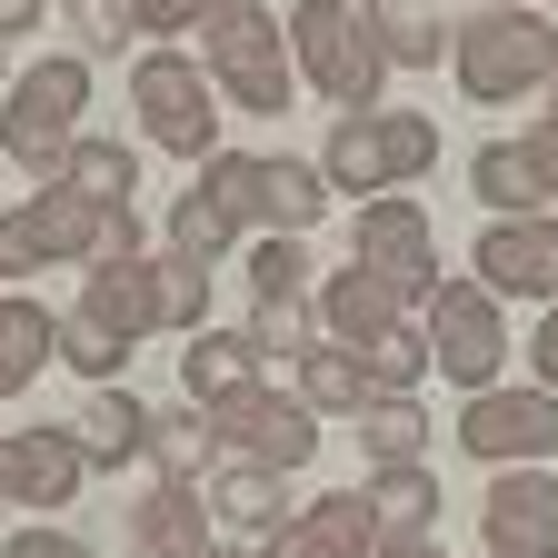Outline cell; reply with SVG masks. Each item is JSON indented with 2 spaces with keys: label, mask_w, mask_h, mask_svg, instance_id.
Masks as SVG:
<instances>
[{
  "label": "cell",
  "mask_w": 558,
  "mask_h": 558,
  "mask_svg": "<svg viewBox=\"0 0 558 558\" xmlns=\"http://www.w3.org/2000/svg\"><path fill=\"white\" fill-rule=\"evenodd\" d=\"M0 558H90V538H70V529H11V548H0Z\"/></svg>",
  "instance_id": "43"
},
{
  "label": "cell",
  "mask_w": 558,
  "mask_h": 558,
  "mask_svg": "<svg viewBox=\"0 0 558 558\" xmlns=\"http://www.w3.org/2000/svg\"><path fill=\"white\" fill-rule=\"evenodd\" d=\"M469 190H478L488 220H538V209H558V160L538 140H478Z\"/></svg>",
  "instance_id": "13"
},
{
  "label": "cell",
  "mask_w": 558,
  "mask_h": 558,
  "mask_svg": "<svg viewBox=\"0 0 558 558\" xmlns=\"http://www.w3.org/2000/svg\"><path fill=\"white\" fill-rule=\"evenodd\" d=\"M459 449L478 469H538V459H558V389H478L459 409Z\"/></svg>",
  "instance_id": "9"
},
{
  "label": "cell",
  "mask_w": 558,
  "mask_h": 558,
  "mask_svg": "<svg viewBox=\"0 0 558 558\" xmlns=\"http://www.w3.org/2000/svg\"><path fill=\"white\" fill-rule=\"evenodd\" d=\"M31 269H50V240H40L31 199H21V209H0V290H21Z\"/></svg>",
  "instance_id": "39"
},
{
  "label": "cell",
  "mask_w": 558,
  "mask_h": 558,
  "mask_svg": "<svg viewBox=\"0 0 558 558\" xmlns=\"http://www.w3.org/2000/svg\"><path fill=\"white\" fill-rule=\"evenodd\" d=\"M199 190L220 199L240 230H259V160H250V150H220V160H199Z\"/></svg>",
  "instance_id": "36"
},
{
  "label": "cell",
  "mask_w": 558,
  "mask_h": 558,
  "mask_svg": "<svg viewBox=\"0 0 558 558\" xmlns=\"http://www.w3.org/2000/svg\"><path fill=\"white\" fill-rule=\"evenodd\" d=\"M478 290L488 300H558V209H538V220H478Z\"/></svg>",
  "instance_id": "10"
},
{
  "label": "cell",
  "mask_w": 558,
  "mask_h": 558,
  "mask_svg": "<svg viewBox=\"0 0 558 558\" xmlns=\"http://www.w3.org/2000/svg\"><path fill=\"white\" fill-rule=\"evenodd\" d=\"M310 329H319V339H339V349H360V360H369V349H379L389 329H409V300L389 290L379 269H360V259H349V269H329L319 290H310Z\"/></svg>",
  "instance_id": "11"
},
{
  "label": "cell",
  "mask_w": 558,
  "mask_h": 558,
  "mask_svg": "<svg viewBox=\"0 0 558 558\" xmlns=\"http://www.w3.org/2000/svg\"><path fill=\"white\" fill-rule=\"evenodd\" d=\"M209 418H220V449H230V459H250V469H269V478H300V469L319 459V409H310L300 389H279V379H259V389L220 399Z\"/></svg>",
  "instance_id": "6"
},
{
  "label": "cell",
  "mask_w": 558,
  "mask_h": 558,
  "mask_svg": "<svg viewBox=\"0 0 558 558\" xmlns=\"http://www.w3.org/2000/svg\"><path fill=\"white\" fill-rule=\"evenodd\" d=\"M130 548H140V558H199V548H209V488H180V478L140 488Z\"/></svg>",
  "instance_id": "19"
},
{
  "label": "cell",
  "mask_w": 558,
  "mask_h": 558,
  "mask_svg": "<svg viewBox=\"0 0 558 558\" xmlns=\"http://www.w3.org/2000/svg\"><path fill=\"white\" fill-rule=\"evenodd\" d=\"M300 399H310V409H339V418H360V409L379 399V379H369V360H360V349L319 339V349H310V369H300Z\"/></svg>",
  "instance_id": "27"
},
{
  "label": "cell",
  "mask_w": 558,
  "mask_h": 558,
  "mask_svg": "<svg viewBox=\"0 0 558 558\" xmlns=\"http://www.w3.org/2000/svg\"><path fill=\"white\" fill-rule=\"evenodd\" d=\"M499 360H509L499 300H488L478 279H439V290H429V369L478 399V389H499Z\"/></svg>",
  "instance_id": "7"
},
{
  "label": "cell",
  "mask_w": 558,
  "mask_h": 558,
  "mask_svg": "<svg viewBox=\"0 0 558 558\" xmlns=\"http://www.w3.org/2000/svg\"><path fill=\"white\" fill-rule=\"evenodd\" d=\"M130 110L170 160H220V81L180 50H140L130 70Z\"/></svg>",
  "instance_id": "4"
},
{
  "label": "cell",
  "mask_w": 558,
  "mask_h": 558,
  "mask_svg": "<svg viewBox=\"0 0 558 558\" xmlns=\"http://www.w3.org/2000/svg\"><path fill=\"white\" fill-rule=\"evenodd\" d=\"M209 81H220V100L240 110H290L300 100V60H290V21L279 11H230V21H209Z\"/></svg>",
  "instance_id": "5"
},
{
  "label": "cell",
  "mask_w": 558,
  "mask_h": 558,
  "mask_svg": "<svg viewBox=\"0 0 558 558\" xmlns=\"http://www.w3.org/2000/svg\"><path fill=\"white\" fill-rule=\"evenodd\" d=\"M130 349H140V339H120V329H100V319H81V310L60 319V360L81 369L90 389H120V369H130Z\"/></svg>",
  "instance_id": "35"
},
{
  "label": "cell",
  "mask_w": 558,
  "mask_h": 558,
  "mask_svg": "<svg viewBox=\"0 0 558 558\" xmlns=\"http://www.w3.org/2000/svg\"><path fill=\"white\" fill-rule=\"evenodd\" d=\"M81 199H100V209H130V190H140V160L120 150V140H90L81 130V150H70V170H60Z\"/></svg>",
  "instance_id": "33"
},
{
  "label": "cell",
  "mask_w": 558,
  "mask_h": 558,
  "mask_svg": "<svg viewBox=\"0 0 558 558\" xmlns=\"http://www.w3.org/2000/svg\"><path fill=\"white\" fill-rule=\"evenodd\" d=\"M0 90H11V40H0Z\"/></svg>",
  "instance_id": "50"
},
{
  "label": "cell",
  "mask_w": 558,
  "mask_h": 558,
  "mask_svg": "<svg viewBox=\"0 0 558 558\" xmlns=\"http://www.w3.org/2000/svg\"><path fill=\"white\" fill-rule=\"evenodd\" d=\"M369 548H379L369 488H319V499H300V519L279 529L259 558H369Z\"/></svg>",
  "instance_id": "14"
},
{
  "label": "cell",
  "mask_w": 558,
  "mask_h": 558,
  "mask_svg": "<svg viewBox=\"0 0 558 558\" xmlns=\"http://www.w3.org/2000/svg\"><path fill=\"white\" fill-rule=\"evenodd\" d=\"M150 279H160V329H209V259L190 250H150Z\"/></svg>",
  "instance_id": "32"
},
{
  "label": "cell",
  "mask_w": 558,
  "mask_h": 558,
  "mask_svg": "<svg viewBox=\"0 0 558 558\" xmlns=\"http://www.w3.org/2000/svg\"><path fill=\"white\" fill-rule=\"evenodd\" d=\"M81 319H100L120 339H150L160 329V279H150V259H90L81 269Z\"/></svg>",
  "instance_id": "18"
},
{
  "label": "cell",
  "mask_w": 558,
  "mask_h": 558,
  "mask_svg": "<svg viewBox=\"0 0 558 558\" xmlns=\"http://www.w3.org/2000/svg\"><path fill=\"white\" fill-rule=\"evenodd\" d=\"M449 70L459 90L488 110V100H538L558 81V21H538L529 0H499V11H469L449 31Z\"/></svg>",
  "instance_id": "1"
},
{
  "label": "cell",
  "mask_w": 558,
  "mask_h": 558,
  "mask_svg": "<svg viewBox=\"0 0 558 558\" xmlns=\"http://www.w3.org/2000/svg\"><path fill=\"white\" fill-rule=\"evenodd\" d=\"M170 250H190V259H209V269H220L230 250H250V230H240L230 209H220V199H209V190L190 180V190L170 199Z\"/></svg>",
  "instance_id": "29"
},
{
  "label": "cell",
  "mask_w": 558,
  "mask_h": 558,
  "mask_svg": "<svg viewBox=\"0 0 558 558\" xmlns=\"http://www.w3.org/2000/svg\"><path fill=\"white\" fill-rule=\"evenodd\" d=\"M81 488H90V449H81V429L40 418V429L11 439V499H31V509H70Z\"/></svg>",
  "instance_id": "15"
},
{
  "label": "cell",
  "mask_w": 558,
  "mask_h": 558,
  "mask_svg": "<svg viewBox=\"0 0 558 558\" xmlns=\"http://www.w3.org/2000/svg\"><path fill=\"white\" fill-rule=\"evenodd\" d=\"M230 11H269V0H199V31H209V21H230Z\"/></svg>",
  "instance_id": "47"
},
{
  "label": "cell",
  "mask_w": 558,
  "mask_h": 558,
  "mask_svg": "<svg viewBox=\"0 0 558 558\" xmlns=\"http://www.w3.org/2000/svg\"><path fill=\"white\" fill-rule=\"evenodd\" d=\"M220 418H209L199 399L180 409H150V478H180V488H209V469H220Z\"/></svg>",
  "instance_id": "20"
},
{
  "label": "cell",
  "mask_w": 558,
  "mask_h": 558,
  "mask_svg": "<svg viewBox=\"0 0 558 558\" xmlns=\"http://www.w3.org/2000/svg\"><path fill=\"white\" fill-rule=\"evenodd\" d=\"M31 220H40V240H50V259H81V269H90V230H100V199H81L70 180H40V190H31Z\"/></svg>",
  "instance_id": "31"
},
{
  "label": "cell",
  "mask_w": 558,
  "mask_h": 558,
  "mask_svg": "<svg viewBox=\"0 0 558 558\" xmlns=\"http://www.w3.org/2000/svg\"><path fill=\"white\" fill-rule=\"evenodd\" d=\"M90 259H150V230H140V209H100Z\"/></svg>",
  "instance_id": "41"
},
{
  "label": "cell",
  "mask_w": 558,
  "mask_h": 558,
  "mask_svg": "<svg viewBox=\"0 0 558 558\" xmlns=\"http://www.w3.org/2000/svg\"><path fill=\"white\" fill-rule=\"evenodd\" d=\"M180 379H190L199 409H220V399L259 389L269 369H259V339H250V329H199V339H190V360H180Z\"/></svg>",
  "instance_id": "22"
},
{
  "label": "cell",
  "mask_w": 558,
  "mask_h": 558,
  "mask_svg": "<svg viewBox=\"0 0 558 558\" xmlns=\"http://www.w3.org/2000/svg\"><path fill=\"white\" fill-rule=\"evenodd\" d=\"M349 250H360V269H379L399 300L429 310V290H439V230H429V209H418V190L360 199V230H349Z\"/></svg>",
  "instance_id": "8"
},
{
  "label": "cell",
  "mask_w": 558,
  "mask_h": 558,
  "mask_svg": "<svg viewBox=\"0 0 558 558\" xmlns=\"http://www.w3.org/2000/svg\"><path fill=\"white\" fill-rule=\"evenodd\" d=\"M488 558H558V478L548 469H499L478 499Z\"/></svg>",
  "instance_id": "12"
},
{
  "label": "cell",
  "mask_w": 558,
  "mask_h": 558,
  "mask_svg": "<svg viewBox=\"0 0 558 558\" xmlns=\"http://www.w3.org/2000/svg\"><path fill=\"white\" fill-rule=\"evenodd\" d=\"M360 21H369V40H379L389 70H429V60H449V31H439L429 11H409V0H360Z\"/></svg>",
  "instance_id": "26"
},
{
  "label": "cell",
  "mask_w": 558,
  "mask_h": 558,
  "mask_svg": "<svg viewBox=\"0 0 558 558\" xmlns=\"http://www.w3.org/2000/svg\"><path fill=\"white\" fill-rule=\"evenodd\" d=\"M250 339H259V369H269L279 389H300V369H310L319 329H310L300 310H250Z\"/></svg>",
  "instance_id": "34"
},
{
  "label": "cell",
  "mask_w": 558,
  "mask_h": 558,
  "mask_svg": "<svg viewBox=\"0 0 558 558\" xmlns=\"http://www.w3.org/2000/svg\"><path fill=\"white\" fill-rule=\"evenodd\" d=\"M60 21H70V40H81V60H110L130 40V0H60Z\"/></svg>",
  "instance_id": "38"
},
{
  "label": "cell",
  "mask_w": 558,
  "mask_h": 558,
  "mask_svg": "<svg viewBox=\"0 0 558 558\" xmlns=\"http://www.w3.org/2000/svg\"><path fill=\"white\" fill-rule=\"evenodd\" d=\"M130 31H150V40L170 50L180 31H199V0H130Z\"/></svg>",
  "instance_id": "42"
},
{
  "label": "cell",
  "mask_w": 558,
  "mask_h": 558,
  "mask_svg": "<svg viewBox=\"0 0 558 558\" xmlns=\"http://www.w3.org/2000/svg\"><path fill=\"white\" fill-rule=\"evenodd\" d=\"M310 290H319V269H310V250L269 230V240L250 250V310H310Z\"/></svg>",
  "instance_id": "28"
},
{
  "label": "cell",
  "mask_w": 558,
  "mask_h": 558,
  "mask_svg": "<svg viewBox=\"0 0 558 558\" xmlns=\"http://www.w3.org/2000/svg\"><path fill=\"white\" fill-rule=\"evenodd\" d=\"M81 449H90V469H130V459H150V399H130V389H90Z\"/></svg>",
  "instance_id": "25"
},
{
  "label": "cell",
  "mask_w": 558,
  "mask_h": 558,
  "mask_svg": "<svg viewBox=\"0 0 558 558\" xmlns=\"http://www.w3.org/2000/svg\"><path fill=\"white\" fill-rule=\"evenodd\" d=\"M209 519H220L230 538H250V548H269L279 529L300 519V499H290V478H269L250 459H220V469H209Z\"/></svg>",
  "instance_id": "16"
},
{
  "label": "cell",
  "mask_w": 558,
  "mask_h": 558,
  "mask_svg": "<svg viewBox=\"0 0 558 558\" xmlns=\"http://www.w3.org/2000/svg\"><path fill=\"white\" fill-rule=\"evenodd\" d=\"M369 379L399 389V399H418V379H429V329H389V339L369 349Z\"/></svg>",
  "instance_id": "37"
},
{
  "label": "cell",
  "mask_w": 558,
  "mask_h": 558,
  "mask_svg": "<svg viewBox=\"0 0 558 558\" xmlns=\"http://www.w3.org/2000/svg\"><path fill=\"white\" fill-rule=\"evenodd\" d=\"M369 509H379V538H429L439 529V478H429V459L369 469Z\"/></svg>",
  "instance_id": "24"
},
{
  "label": "cell",
  "mask_w": 558,
  "mask_h": 558,
  "mask_svg": "<svg viewBox=\"0 0 558 558\" xmlns=\"http://www.w3.org/2000/svg\"><path fill=\"white\" fill-rule=\"evenodd\" d=\"M199 558H259V548H250V538H209Z\"/></svg>",
  "instance_id": "48"
},
{
  "label": "cell",
  "mask_w": 558,
  "mask_h": 558,
  "mask_svg": "<svg viewBox=\"0 0 558 558\" xmlns=\"http://www.w3.org/2000/svg\"><path fill=\"white\" fill-rule=\"evenodd\" d=\"M360 449H369V469L418 459V449H429V409H418V399H399V389H379V399L360 409Z\"/></svg>",
  "instance_id": "30"
},
{
  "label": "cell",
  "mask_w": 558,
  "mask_h": 558,
  "mask_svg": "<svg viewBox=\"0 0 558 558\" xmlns=\"http://www.w3.org/2000/svg\"><path fill=\"white\" fill-rule=\"evenodd\" d=\"M389 160H399V190L439 160V120L429 110H389Z\"/></svg>",
  "instance_id": "40"
},
{
  "label": "cell",
  "mask_w": 558,
  "mask_h": 558,
  "mask_svg": "<svg viewBox=\"0 0 558 558\" xmlns=\"http://www.w3.org/2000/svg\"><path fill=\"white\" fill-rule=\"evenodd\" d=\"M319 180L349 190V199H389V190H399L389 110H339V120H329V150H319Z\"/></svg>",
  "instance_id": "17"
},
{
  "label": "cell",
  "mask_w": 558,
  "mask_h": 558,
  "mask_svg": "<svg viewBox=\"0 0 558 558\" xmlns=\"http://www.w3.org/2000/svg\"><path fill=\"white\" fill-rule=\"evenodd\" d=\"M290 60H300V90H319L339 110H379V90H389V60L360 21V0H290Z\"/></svg>",
  "instance_id": "3"
},
{
  "label": "cell",
  "mask_w": 558,
  "mask_h": 558,
  "mask_svg": "<svg viewBox=\"0 0 558 558\" xmlns=\"http://www.w3.org/2000/svg\"><path fill=\"white\" fill-rule=\"evenodd\" d=\"M329 209V180H319V160H290V150H269L259 160V230H279V240H300L310 220Z\"/></svg>",
  "instance_id": "23"
},
{
  "label": "cell",
  "mask_w": 558,
  "mask_h": 558,
  "mask_svg": "<svg viewBox=\"0 0 558 558\" xmlns=\"http://www.w3.org/2000/svg\"><path fill=\"white\" fill-rule=\"evenodd\" d=\"M81 120H90V60L50 50V60H31L21 81L0 90V150H11V170L60 180L70 150H81Z\"/></svg>",
  "instance_id": "2"
},
{
  "label": "cell",
  "mask_w": 558,
  "mask_h": 558,
  "mask_svg": "<svg viewBox=\"0 0 558 558\" xmlns=\"http://www.w3.org/2000/svg\"><path fill=\"white\" fill-rule=\"evenodd\" d=\"M529 360H538V389H558V300L538 310V339H529Z\"/></svg>",
  "instance_id": "44"
},
{
  "label": "cell",
  "mask_w": 558,
  "mask_h": 558,
  "mask_svg": "<svg viewBox=\"0 0 558 558\" xmlns=\"http://www.w3.org/2000/svg\"><path fill=\"white\" fill-rule=\"evenodd\" d=\"M369 558H449V548H439V538H379Z\"/></svg>",
  "instance_id": "46"
},
{
  "label": "cell",
  "mask_w": 558,
  "mask_h": 558,
  "mask_svg": "<svg viewBox=\"0 0 558 558\" xmlns=\"http://www.w3.org/2000/svg\"><path fill=\"white\" fill-rule=\"evenodd\" d=\"M0 499H11V439H0Z\"/></svg>",
  "instance_id": "49"
},
{
  "label": "cell",
  "mask_w": 558,
  "mask_h": 558,
  "mask_svg": "<svg viewBox=\"0 0 558 558\" xmlns=\"http://www.w3.org/2000/svg\"><path fill=\"white\" fill-rule=\"evenodd\" d=\"M60 360V310H40L31 290H0V399L31 389Z\"/></svg>",
  "instance_id": "21"
},
{
  "label": "cell",
  "mask_w": 558,
  "mask_h": 558,
  "mask_svg": "<svg viewBox=\"0 0 558 558\" xmlns=\"http://www.w3.org/2000/svg\"><path fill=\"white\" fill-rule=\"evenodd\" d=\"M31 21H50V0H0V40H11V31H31Z\"/></svg>",
  "instance_id": "45"
}]
</instances>
